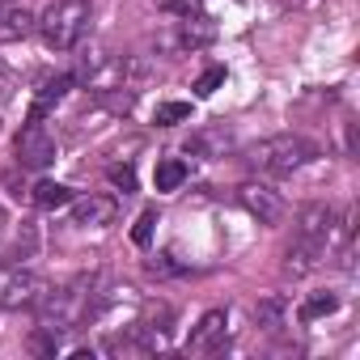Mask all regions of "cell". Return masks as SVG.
<instances>
[{
  "mask_svg": "<svg viewBox=\"0 0 360 360\" xmlns=\"http://www.w3.org/2000/svg\"><path fill=\"white\" fill-rule=\"evenodd\" d=\"M343 233V225H339V212L330 208V204H305L301 212H297V242H305V246H314L322 259H326V250L335 246V238Z\"/></svg>",
  "mask_w": 360,
  "mask_h": 360,
  "instance_id": "5b68a950",
  "label": "cell"
},
{
  "mask_svg": "<svg viewBox=\"0 0 360 360\" xmlns=\"http://www.w3.org/2000/svg\"><path fill=\"white\" fill-rule=\"evenodd\" d=\"M157 347H161V335L153 326H127L119 335H106V343H102V352H110V356H153Z\"/></svg>",
  "mask_w": 360,
  "mask_h": 360,
  "instance_id": "9c48e42d",
  "label": "cell"
},
{
  "mask_svg": "<svg viewBox=\"0 0 360 360\" xmlns=\"http://www.w3.org/2000/svg\"><path fill=\"white\" fill-rule=\"evenodd\" d=\"M153 183H157V191H178L187 183V161H178V157H165V161H157V169H153Z\"/></svg>",
  "mask_w": 360,
  "mask_h": 360,
  "instance_id": "4fadbf2b",
  "label": "cell"
},
{
  "mask_svg": "<svg viewBox=\"0 0 360 360\" xmlns=\"http://www.w3.org/2000/svg\"><path fill=\"white\" fill-rule=\"evenodd\" d=\"M34 204L47 208V212H51V208H68V204H72V191H68L64 183H39V187H34Z\"/></svg>",
  "mask_w": 360,
  "mask_h": 360,
  "instance_id": "9a60e30c",
  "label": "cell"
},
{
  "mask_svg": "<svg viewBox=\"0 0 360 360\" xmlns=\"http://www.w3.org/2000/svg\"><path fill=\"white\" fill-rule=\"evenodd\" d=\"M221 85H225V68L217 64V68H208V72H204V77L195 81V94H200V98H212V94H217Z\"/></svg>",
  "mask_w": 360,
  "mask_h": 360,
  "instance_id": "ffe728a7",
  "label": "cell"
},
{
  "mask_svg": "<svg viewBox=\"0 0 360 360\" xmlns=\"http://www.w3.org/2000/svg\"><path fill=\"white\" fill-rule=\"evenodd\" d=\"M144 267H148V276H178V267L169 263V255H157V259H148Z\"/></svg>",
  "mask_w": 360,
  "mask_h": 360,
  "instance_id": "7402d4cb",
  "label": "cell"
},
{
  "mask_svg": "<svg viewBox=\"0 0 360 360\" xmlns=\"http://www.w3.org/2000/svg\"><path fill=\"white\" fill-rule=\"evenodd\" d=\"M102 292H98V276H77L72 284L64 288H47L43 301H39V318H43V330H72L77 322H85L94 309H98Z\"/></svg>",
  "mask_w": 360,
  "mask_h": 360,
  "instance_id": "6da1fadb",
  "label": "cell"
},
{
  "mask_svg": "<svg viewBox=\"0 0 360 360\" xmlns=\"http://www.w3.org/2000/svg\"><path fill=\"white\" fill-rule=\"evenodd\" d=\"M13 153H18L22 169H47L56 161V136L43 127V119H26V127L18 131Z\"/></svg>",
  "mask_w": 360,
  "mask_h": 360,
  "instance_id": "8992f818",
  "label": "cell"
},
{
  "mask_svg": "<svg viewBox=\"0 0 360 360\" xmlns=\"http://www.w3.org/2000/svg\"><path fill=\"white\" fill-rule=\"evenodd\" d=\"M115 212H119V204H115L110 195H85V200L72 204V217H77V225H85V229H102V225H110Z\"/></svg>",
  "mask_w": 360,
  "mask_h": 360,
  "instance_id": "8fae6325",
  "label": "cell"
},
{
  "mask_svg": "<svg viewBox=\"0 0 360 360\" xmlns=\"http://www.w3.org/2000/svg\"><path fill=\"white\" fill-rule=\"evenodd\" d=\"M5 225H9V221H5V212H0V233H5Z\"/></svg>",
  "mask_w": 360,
  "mask_h": 360,
  "instance_id": "603a6c76",
  "label": "cell"
},
{
  "mask_svg": "<svg viewBox=\"0 0 360 360\" xmlns=\"http://www.w3.org/2000/svg\"><path fill=\"white\" fill-rule=\"evenodd\" d=\"M314 157H318V144L297 136V131H276V136H267V140L246 148V161L259 174H292V169L309 165Z\"/></svg>",
  "mask_w": 360,
  "mask_h": 360,
  "instance_id": "7a4b0ae2",
  "label": "cell"
},
{
  "mask_svg": "<svg viewBox=\"0 0 360 360\" xmlns=\"http://www.w3.org/2000/svg\"><path fill=\"white\" fill-rule=\"evenodd\" d=\"M229 144H233L229 131H200V136L187 140V153H212V157H225Z\"/></svg>",
  "mask_w": 360,
  "mask_h": 360,
  "instance_id": "5bb4252c",
  "label": "cell"
},
{
  "mask_svg": "<svg viewBox=\"0 0 360 360\" xmlns=\"http://www.w3.org/2000/svg\"><path fill=\"white\" fill-rule=\"evenodd\" d=\"M106 178H110V187H119L123 195H131V191H136V169H131V165H110V169H106Z\"/></svg>",
  "mask_w": 360,
  "mask_h": 360,
  "instance_id": "d6986e66",
  "label": "cell"
},
{
  "mask_svg": "<svg viewBox=\"0 0 360 360\" xmlns=\"http://www.w3.org/2000/svg\"><path fill=\"white\" fill-rule=\"evenodd\" d=\"M0 77H5V68H0Z\"/></svg>",
  "mask_w": 360,
  "mask_h": 360,
  "instance_id": "cb8c5ba5",
  "label": "cell"
},
{
  "mask_svg": "<svg viewBox=\"0 0 360 360\" xmlns=\"http://www.w3.org/2000/svg\"><path fill=\"white\" fill-rule=\"evenodd\" d=\"M34 13L26 5H18V0H0V43H18L34 30Z\"/></svg>",
  "mask_w": 360,
  "mask_h": 360,
  "instance_id": "30bf717a",
  "label": "cell"
},
{
  "mask_svg": "<svg viewBox=\"0 0 360 360\" xmlns=\"http://www.w3.org/2000/svg\"><path fill=\"white\" fill-rule=\"evenodd\" d=\"M255 322L276 335V330L284 326V301H280V297H263V301L255 305Z\"/></svg>",
  "mask_w": 360,
  "mask_h": 360,
  "instance_id": "2e32d148",
  "label": "cell"
},
{
  "mask_svg": "<svg viewBox=\"0 0 360 360\" xmlns=\"http://www.w3.org/2000/svg\"><path fill=\"white\" fill-rule=\"evenodd\" d=\"M225 335H229V314H225V309H208V314H204V318L191 326L187 352H195V356L221 352V347H225Z\"/></svg>",
  "mask_w": 360,
  "mask_h": 360,
  "instance_id": "ba28073f",
  "label": "cell"
},
{
  "mask_svg": "<svg viewBox=\"0 0 360 360\" xmlns=\"http://www.w3.org/2000/svg\"><path fill=\"white\" fill-rule=\"evenodd\" d=\"M51 284L43 276H34L22 263H0V309H30L43 301Z\"/></svg>",
  "mask_w": 360,
  "mask_h": 360,
  "instance_id": "277c9868",
  "label": "cell"
},
{
  "mask_svg": "<svg viewBox=\"0 0 360 360\" xmlns=\"http://www.w3.org/2000/svg\"><path fill=\"white\" fill-rule=\"evenodd\" d=\"M191 119V102H161L157 106V127H174Z\"/></svg>",
  "mask_w": 360,
  "mask_h": 360,
  "instance_id": "ac0fdd59",
  "label": "cell"
},
{
  "mask_svg": "<svg viewBox=\"0 0 360 360\" xmlns=\"http://www.w3.org/2000/svg\"><path fill=\"white\" fill-rule=\"evenodd\" d=\"M89 18H94V5H89V0H51V5L43 9V18H39L34 30L43 34V43H47L51 51H72V47L85 39Z\"/></svg>",
  "mask_w": 360,
  "mask_h": 360,
  "instance_id": "3957f363",
  "label": "cell"
},
{
  "mask_svg": "<svg viewBox=\"0 0 360 360\" xmlns=\"http://www.w3.org/2000/svg\"><path fill=\"white\" fill-rule=\"evenodd\" d=\"M153 225H157V212H140V221H136V229H131V242H136V246H148V242H153Z\"/></svg>",
  "mask_w": 360,
  "mask_h": 360,
  "instance_id": "44dd1931",
  "label": "cell"
},
{
  "mask_svg": "<svg viewBox=\"0 0 360 360\" xmlns=\"http://www.w3.org/2000/svg\"><path fill=\"white\" fill-rule=\"evenodd\" d=\"M68 89H72V77H51V81H43V89H39V98H34V106H30V119H43Z\"/></svg>",
  "mask_w": 360,
  "mask_h": 360,
  "instance_id": "7c38bea8",
  "label": "cell"
},
{
  "mask_svg": "<svg viewBox=\"0 0 360 360\" xmlns=\"http://www.w3.org/2000/svg\"><path fill=\"white\" fill-rule=\"evenodd\" d=\"M339 309V301L330 297V292H314L305 305H301V322H314V318H326V314H335Z\"/></svg>",
  "mask_w": 360,
  "mask_h": 360,
  "instance_id": "e0dca14e",
  "label": "cell"
},
{
  "mask_svg": "<svg viewBox=\"0 0 360 360\" xmlns=\"http://www.w3.org/2000/svg\"><path fill=\"white\" fill-rule=\"evenodd\" d=\"M238 200H242V208H246L259 225H280V221H284V200H280V191H271V187H263V183L238 187Z\"/></svg>",
  "mask_w": 360,
  "mask_h": 360,
  "instance_id": "52a82bcc",
  "label": "cell"
}]
</instances>
